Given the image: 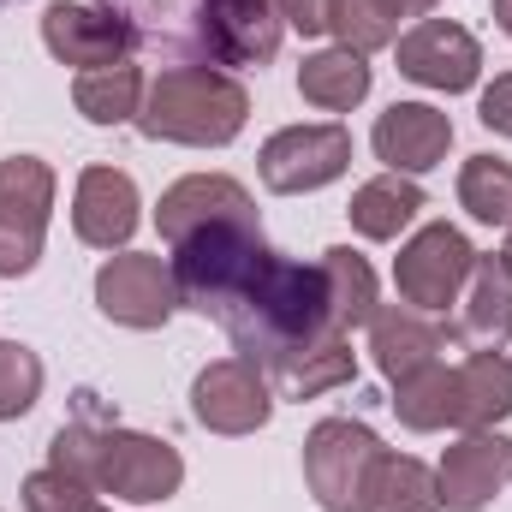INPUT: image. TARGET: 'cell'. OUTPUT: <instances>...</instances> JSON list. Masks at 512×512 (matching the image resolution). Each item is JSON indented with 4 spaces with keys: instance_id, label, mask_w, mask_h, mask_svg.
I'll return each mask as SVG.
<instances>
[{
    "instance_id": "obj_1",
    "label": "cell",
    "mask_w": 512,
    "mask_h": 512,
    "mask_svg": "<svg viewBox=\"0 0 512 512\" xmlns=\"http://www.w3.org/2000/svg\"><path fill=\"white\" fill-rule=\"evenodd\" d=\"M221 328L233 352L268 376L274 399H316L358 376L352 334L334 322L316 262L268 251L256 280L239 292V304L221 316Z\"/></svg>"
},
{
    "instance_id": "obj_2",
    "label": "cell",
    "mask_w": 512,
    "mask_h": 512,
    "mask_svg": "<svg viewBox=\"0 0 512 512\" xmlns=\"http://www.w3.org/2000/svg\"><path fill=\"white\" fill-rule=\"evenodd\" d=\"M251 120V96L233 72L221 66H167L149 90L131 126L149 143H191V149H221Z\"/></svg>"
},
{
    "instance_id": "obj_3",
    "label": "cell",
    "mask_w": 512,
    "mask_h": 512,
    "mask_svg": "<svg viewBox=\"0 0 512 512\" xmlns=\"http://www.w3.org/2000/svg\"><path fill=\"white\" fill-rule=\"evenodd\" d=\"M262 221H215V227H197L185 239H173V286H179V310H197L209 322H221L239 292L256 280L262 268Z\"/></svg>"
},
{
    "instance_id": "obj_4",
    "label": "cell",
    "mask_w": 512,
    "mask_h": 512,
    "mask_svg": "<svg viewBox=\"0 0 512 512\" xmlns=\"http://www.w3.org/2000/svg\"><path fill=\"white\" fill-rule=\"evenodd\" d=\"M382 435L370 423H352V417H322L304 441V483L316 495L322 512H358L364 501V483L382 459Z\"/></svg>"
},
{
    "instance_id": "obj_5",
    "label": "cell",
    "mask_w": 512,
    "mask_h": 512,
    "mask_svg": "<svg viewBox=\"0 0 512 512\" xmlns=\"http://www.w3.org/2000/svg\"><path fill=\"white\" fill-rule=\"evenodd\" d=\"M179 483H185V459L173 441L102 423V435H96V489L102 495L131 501V507H155V501H173Z\"/></svg>"
},
{
    "instance_id": "obj_6",
    "label": "cell",
    "mask_w": 512,
    "mask_h": 512,
    "mask_svg": "<svg viewBox=\"0 0 512 512\" xmlns=\"http://www.w3.org/2000/svg\"><path fill=\"white\" fill-rule=\"evenodd\" d=\"M137 54L161 66H215V0H102Z\"/></svg>"
},
{
    "instance_id": "obj_7",
    "label": "cell",
    "mask_w": 512,
    "mask_h": 512,
    "mask_svg": "<svg viewBox=\"0 0 512 512\" xmlns=\"http://www.w3.org/2000/svg\"><path fill=\"white\" fill-rule=\"evenodd\" d=\"M477 268V251L459 227L447 221H429L405 251L393 256V286H399V304L423 310V316H441L447 304H459L465 280Z\"/></svg>"
},
{
    "instance_id": "obj_8",
    "label": "cell",
    "mask_w": 512,
    "mask_h": 512,
    "mask_svg": "<svg viewBox=\"0 0 512 512\" xmlns=\"http://www.w3.org/2000/svg\"><path fill=\"white\" fill-rule=\"evenodd\" d=\"M54 215V167L42 155L0 161V274H30L42 262V233Z\"/></svg>"
},
{
    "instance_id": "obj_9",
    "label": "cell",
    "mask_w": 512,
    "mask_h": 512,
    "mask_svg": "<svg viewBox=\"0 0 512 512\" xmlns=\"http://www.w3.org/2000/svg\"><path fill=\"white\" fill-rule=\"evenodd\" d=\"M256 167H262V185L274 197L322 191V185H334L352 167V131L334 126V120H322V126H286L262 143Z\"/></svg>"
},
{
    "instance_id": "obj_10",
    "label": "cell",
    "mask_w": 512,
    "mask_h": 512,
    "mask_svg": "<svg viewBox=\"0 0 512 512\" xmlns=\"http://www.w3.org/2000/svg\"><path fill=\"white\" fill-rule=\"evenodd\" d=\"M96 310L120 328H161L173 310H179V286H173V268L167 256H149V251H120L96 268Z\"/></svg>"
},
{
    "instance_id": "obj_11",
    "label": "cell",
    "mask_w": 512,
    "mask_h": 512,
    "mask_svg": "<svg viewBox=\"0 0 512 512\" xmlns=\"http://www.w3.org/2000/svg\"><path fill=\"white\" fill-rule=\"evenodd\" d=\"M191 417L209 435H256L274 417V387L245 358H215L191 382Z\"/></svg>"
},
{
    "instance_id": "obj_12",
    "label": "cell",
    "mask_w": 512,
    "mask_h": 512,
    "mask_svg": "<svg viewBox=\"0 0 512 512\" xmlns=\"http://www.w3.org/2000/svg\"><path fill=\"white\" fill-rule=\"evenodd\" d=\"M393 54H399V72H405L411 84L441 90V96L471 90L477 72H483L477 36H471L465 24H453V18H417V24L393 42Z\"/></svg>"
},
{
    "instance_id": "obj_13",
    "label": "cell",
    "mask_w": 512,
    "mask_h": 512,
    "mask_svg": "<svg viewBox=\"0 0 512 512\" xmlns=\"http://www.w3.org/2000/svg\"><path fill=\"white\" fill-rule=\"evenodd\" d=\"M507 483H512V441L501 429H465L435 465V489H441L447 512H483Z\"/></svg>"
},
{
    "instance_id": "obj_14",
    "label": "cell",
    "mask_w": 512,
    "mask_h": 512,
    "mask_svg": "<svg viewBox=\"0 0 512 512\" xmlns=\"http://www.w3.org/2000/svg\"><path fill=\"white\" fill-rule=\"evenodd\" d=\"M42 48L60 60V66H78V72H96V66H114L131 54V36L120 30V18L108 6H78V0H48L42 12Z\"/></svg>"
},
{
    "instance_id": "obj_15",
    "label": "cell",
    "mask_w": 512,
    "mask_h": 512,
    "mask_svg": "<svg viewBox=\"0 0 512 512\" xmlns=\"http://www.w3.org/2000/svg\"><path fill=\"white\" fill-rule=\"evenodd\" d=\"M137 185L120 167H84L72 191V233L90 251H126L137 233Z\"/></svg>"
},
{
    "instance_id": "obj_16",
    "label": "cell",
    "mask_w": 512,
    "mask_h": 512,
    "mask_svg": "<svg viewBox=\"0 0 512 512\" xmlns=\"http://www.w3.org/2000/svg\"><path fill=\"white\" fill-rule=\"evenodd\" d=\"M370 143H376V161H387V173H429V167H441L447 161V149H453V120L441 114V108H429V102H393L376 131H370Z\"/></svg>"
},
{
    "instance_id": "obj_17",
    "label": "cell",
    "mask_w": 512,
    "mask_h": 512,
    "mask_svg": "<svg viewBox=\"0 0 512 512\" xmlns=\"http://www.w3.org/2000/svg\"><path fill=\"white\" fill-rule=\"evenodd\" d=\"M215 221H256V203L239 179H227V173H191V179H179V185L161 191L155 227H161L167 245L185 239V233H197V227H215Z\"/></svg>"
},
{
    "instance_id": "obj_18",
    "label": "cell",
    "mask_w": 512,
    "mask_h": 512,
    "mask_svg": "<svg viewBox=\"0 0 512 512\" xmlns=\"http://www.w3.org/2000/svg\"><path fill=\"white\" fill-rule=\"evenodd\" d=\"M441 352H447V334L435 328V316H423V310H411V304L376 310V322H370V358H376V370H382L387 382L417 376V370L435 364Z\"/></svg>"
},
{
    "instance_id": "obj_19",
    "label": "cell",
    "mask_w": 512,
    "mask_h": 512,
    "mask_svg": "<svg viewBox=\"0 0 512 512\" xmlns=\"http://www.w3.org/2000/svg\"><path fill=\"white\" fill-rule=\"evenodd\" d=\"M274 0H215V66H268L280 54Z\"/></svg>"
},
{
    "instance_id": "obj_20",
    "label": "cell",
    "mask_w": 512,
    "mask_h": 512,
    "mask_svg": "<svg viewBox=\"0 0 512 512\" xmlns=\"http://www.w3.org/2000/svg\"><path fill=\"white\" fill-rule=\"evenodd\" d=\"M465 340L477 346H507L512 340V262L501 251L495 256H477L471 280H465V322H459Z\"/></svg>"
},
{
    "instance_id": "obj_21",
    "label": "cell",
    "mask_w": 512,
    "mask_h": 512,
    "mask_svg": "<svg viewBox=\"0 0 512 512\" xmlns=\"http://www.w3.org/2000/svg\"><path fill=\"white\" fill-rule=\"evenodd\" d=\"M298 96L322 114H352L364 96H370V66L364 54L352 48H316L304 66H298Z\"/></svg>"
},
{
    "instance_id": "obj_22",
    "label": "cell",
    "mask_w": 512,
    "mask_h": 512,
    "mask_svg": "<svg viewBox=\"0 0 512 512\" xmlns=\"http://www.w3.org/2000/svg\"><path fill=\"white\" fill-rule=\"evenodd\" d=\"M393 411L411 435H435V429H459V370H447L441 358L423 364L417 376L393 382Z\"/></svg>"
},
{
    "instance_id": "obj_23",
    "label": "cell",
    "mask_w": 512,
    "mask_h": 512,
    "mask_svg": "<svg viewBox=\"0 0 512 512\" xmlns=\"http://www.w3.org/2000/svg\"><path fill=\"white\" fill-rule=\"evenodd\" d=\"M512 417V358L495 346L459 364V429H495Z\"/></svg>"
},
{
    "instance_id": "obj_24",
    "label": "cell",
    "mask_w": 512,
    "mask_h": 512,
    "mask_svg": "<svg viewBox=\"0 0 512 512\" xmlns=\"http://www.w3.org/2000/svg\"><path fill=\"white\" fill-rule=\"evenodd\" d=\"M358 512H441L435 471L423 459H411V453H382L370 483H364Z\"/></svg>"
},
{
    "instance_id": "obj_25",
    "label": "cell",
    "mask_w": 512,
    "mask_h": 512,
    "mask_svg": "<svg viewBox=\"0 0 512 512\" xmlns=\"http://www.w3.org/2000/svg\"><path fill=\"white\" fill-rule=\"evenodd\" d=\"M352 227L364 233V239H376V245H387V239H399L417 215H423V191L405 179V173H382V179H370V185H358L352 191Z\"/></svg>"
},
{
    "instance_id": "obj_26",
    "label": "cell",
    "mask_w": 512,
    "mask_h": 512,
    "mask_svg": "<svg viewBox=\"0 0 512 512\" xmlns=\"http://www.w3.org/2000/svg\"><path fill=\"white\" fill-rule=\"evenodd\" d=\"M316 268H322V286H328L334 322H340L346 334H352V328H370V322H376V310H382V298H376V268L352 251V245L322 251Z\"/></svg>"
},
{
    "instance_id": "obj_27",
    "label": "cell",
    "mask_w": 512,
    "mask_h": 512,
    "mask_svg": "<svg viewBox=\"0 0 512 512\" xmlns=\"http://www.w3.org/2000/svg\"><path fill=\"white\" fill-rule=\"evenodd\" d=\"M143 90H149L143 72L131 60H114V66H96V72H78L72 102H78V114L90 126H126V120H137V108H143Z\"/></svg>"
},
{
    "instance_id": "obj_28",
    "label": "cell",
    "mask_w": 512,
    "mask_h": 512,
    "mask_svg": "<svg viewBox=\"0 0 512 512\" xmlns=\"http://www.w3.org/2000/svg\"><path fill=\"white\" fill-rule=\"evenodd\" d=\"M459 203L483 227H512V161H501V155H471L459 167Z\"/></svg>"
},
{
    "instance_id": "obj_29",
    "label": "cell",
    "mask_w": 512,
    "mask_h": 512,
    "mask_svg": "<svg viewBox=\"0 0 512 512\" xmlns=\"http://www.w3.org/2000/svg\"><path fill=\"white\" fill-rule=\"evenodd\" d=\"M328 30H334L340 48H352V54H376V48H393V42H399V18H387L382 0H334Z\"/></svg>"
},
{
    "instance_id": "obj_30",
    "label": "cell",
    "mask_w": 512,
    "mask_h": 512,
    "mask_svg": "<svg viewBox=\"0 0 512 512\" xmlns=\"http://www.w3.org/2000/svg\"><path fill=\"white\" fill-rule=\"evenodd\" d=\"M24 512H108L102 507V489L60 471V465H42L24 477Z\"/></svg>"
},
{
    "instance_id": "obj_31",
    "label": "cell",
    "mask_w": 512,
    "mask_h": 512,
    "mask_svg": "<svg viewBox=\"0 0 512 512\" xmlns=\"http://www.w3.org/2000/svg\"><path fill=\"white\" fill-rule=\"evenodd\" d=\"M42 399V358L24 340H0V423L24 417Z\"/></svg>"
},
{
    "instance_id": "obj_32",
    "label": "cell",
    "mask_w": 512,
    "mask_h": 512,
    "mask_svg": "<svg viewBox=\"0 0 512 512\" xmlns=\"http://www.w3.org/2000/svg\"><path fill=\"white\" fill-rule=\"evenodd\" d=\"M280 6V24L298 30V36H328V18H334V0H274Z\"/></svg>"
},
{
    "instance_id": "obj_33",
    "label": "cell",
    "mask_w": 512,
    "mask_h": 512,
    "mask_svg": "<svg viewBox=\"0 0 512 512\" xmlns=\"http://www.w3.org/2000/svg\"><path fill=\"white\" fill-rule=\"evenodd\" d=\"M477 120L489 131H501V137H512V72H501L489 90H483V102H477Z\"/></svg>"
},
{
    "instance_id": "obj_34",
    "label": "cell",
    "mask_w": 512,
    "mask_h": 512,
    "mask_svg": "<svg viewBox=\"0 0 512 512\" xmlns=\"http://www.w3.org/2000/svg\"><path fill=\"white\" fill-rule=\"evenodd\" d=\"M387 6V18H429L441 0H382Z\"/></svg>"
},
{
    "instance_id": "obj_35",
    "label": "cell",
    "mask_w": 512,
    "mask_h": 512,
    "mask_svg": "<svg viewBox=\"0 0 512 512\" xmlns=\"http://www.w3.org/2000/svg\"><path fill=\"white\" fill-rule=\"evenodd\" d=\"M495 24L512 36V0H495Z\"/></svg>"
},
{
    "instance_id": "obj_36",
    "label": "cell",
    "mask_w": 512,
    "mask_h": 512,
    "mask_svg": "<svg viewBox=\"0 0 512 512\" xmlns=\"http://www.w3.org/2000/svg\"><path fill=\"white\" fill-rule=\"evenodd\" d=\"M501 256H507V262H512V233H507V251H501Z\"/></svg>"
}]
</instances>
